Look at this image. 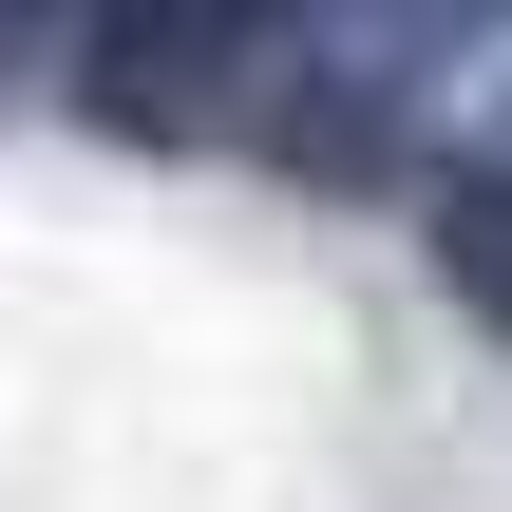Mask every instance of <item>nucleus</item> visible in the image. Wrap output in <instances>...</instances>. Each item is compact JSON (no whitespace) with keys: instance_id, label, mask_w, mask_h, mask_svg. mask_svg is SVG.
<instances>
[{"instance_id":"7ed1b4c3","label":"nucleus","mask_w":512,"mask_h":512,"mask_svg":"<svg viewBox=\"0 0 512 512\" xmlns=\"http://www.w3.org/2000/svg\"><path fill=\"white\" fill-rule=\"evenodd\" d=\"M437 266H456V304H494V323H512V171H494V152L437 171Z\"/></svg>"},{"instance_id":"f03ea898","label":"nucleus","mask_w":512,"mask_h":512,"mask_svg":"<svg viewBox=\"0 0 512 512\" xmlns=\"http://www.w3.org/2000/svg\"><path fill=\"white\" fill-rule=\"evenodd\" d=\"M247 57H266V19H95L76 38V114L95 133H247Z\"/></svg>"},{"instance_id":"20e7f679","label":"nucleus","mask_w":512,"mask_h":512,"mask_svg":"<svg viewBox=\"0 0 512 512\" xmlns=\"http://www.w3.org/2000/svg\"><path fill=\"white\" fill-rule=\"evenodd\" d=\"M475 152H494V171H512V95H494V133H475Z\"/></svg>"},{"instance_id":"f257e3e1","label":"nucleus","mask_w":512,"mask_h":512,"mask_svg":"<svg viewBox=\"0 0 512 512\" xmlns=\"http://www.w3.org/2000/svg\"><path fill=\"white\" fill-rule=\"evenodd\" d=\"M437 57H456L437 19H266V57H247V152H266V171L361 190L380 152H418Z\"/></svg>"}]
</instances>
